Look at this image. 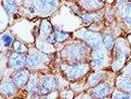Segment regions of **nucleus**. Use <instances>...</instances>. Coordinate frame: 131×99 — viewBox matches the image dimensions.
Here are the masks:
<instances>
[{"mask_svg":"<svg viewBox=\"0 0 131 99\" xmlns=\"http://www.w3.org/2000/svg\"><path fill=\"white\" fill-rule=\"evenodd\" d=\"M10 38L9 37H7V36L6 37V39H5V41H6V42H10Z\"/></svg>","mask_w":131,"mask_h":99,"instance_id":"nucleus-1","label":"nucleus"}]
</instances>
